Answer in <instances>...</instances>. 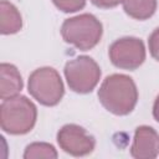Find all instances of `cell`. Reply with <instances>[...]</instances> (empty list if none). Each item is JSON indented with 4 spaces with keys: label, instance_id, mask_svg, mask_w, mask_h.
Returning a JSON list of instances; mask_svg holds the SVG:
<instances>
[{
    "label": "cell",
    "instance_id": "cell-7",
    "mask_svg": "<svg viewBox=\"0 0 159 159\" xmlns=\"http://www.w3.org/2000/svg\"><path fill=\"white\" fill-rule=\"evenodd\" d=\"M57 142L66 153L75 157L87 155L94 149L93 137L76 124L63 125L57 133Z\"/></svg>",
    "mask_w": 159,
    "mask_h": 159
},
{
    "label": "cell",
    "instance_id": "cell-10",
    "mask_svg": "<svg viewBox=\"0 0 159 159\" xmlns=\"http://www.w3.org/2000/svg\"><path fill=\"white\" fill-rule=\"evenodd\" d=\"M22 26L21 15L17 9L9 1L1 0L0 2V31L2 35L17 32Z\"/></svg>",
    "mask_w": 159,
    "mask_h": 159
},
{
    "label": "cell",
    "instance_id": "cell-14",
    "mask_svg": "<svg viewBox=\"0 0 159 159\" xmlns=\"http://www.w3.org/2000/svg\"><path fill=\"white\" fill-rule=\"evenodd\" d=\"M148 45H149L150 55H152L157 61H159V27L155 29V30L152 32V35L149 36Z\"/></svg>",
    "mask_w": 159,
    "mask_h": 159
},
{
    "label": "cell",
    "instance_id": "cell-1",
    "mask_svg": "<svg viewBox=\"0 0 159 159\" xmlns=\"http://www.w3.org/2000/svg\"><path fill=\"white\" fill-rule=\"evenodd\" d=\"M98 98L102 106L113 114L130 113L138 101V91L133 80L125 75H111L99 87Z\"/></svg>",
    "mask_w": 159,
    "mask_h": 159
},
{
    "label": "cell",
    "instance_id": "cell-2",
    "mask_svg": "<svg viewBox=\"0 0 159 159\" xmlns=\"http://www.w3.org/2000/svg\"><path fill=\"white\" fill-rule=\"evenodd\" d=\"M37 111L35 104L24 96H14L0 106L1 128L10 134L29 133L36 123Z\"/></svg>",
    "mask_w": 159,
    "mask_h": 159
},
{
    "label": "cell",
    "instance_id": "cell-12",
    "mask_svg": "<svg viewBox=\"0 0 159 159\" xmlns=\"http://www.w3.org/2000/svg\"><path fill=\"white\" fill-rule=\"evenodd\" d=\"M25 159H35V158H57V153L55 148L47 143H32L26 147L24 153Z\"/></svg>",
    "mask_w": 159,
    "mask_h": 159
},
{
    "label": "cell",
    "instance_id": "cell-13",
    "mask_svg": "<svg viewBox=\"0 0 159 159\" xmlns=\"http://www.w3.org/2000/svg\"><path fill=\"white\" fill-rule=\"evenodd\" d=\"M53 4L63 12H75L84 7L86 0H52Z\"/></svg>",
    "mask_w": 159,
    "mask_h": 159
},
{
    "label": "cell",
    "instance_id": "cell-6",
    "mask_svg": "<svg viewBox=\"0 0 159 159\" xmlns=\"http://www.w3.org/2000/svg\"><path fill=\"white\" fill-rule=\"evenodd\" d=\"M109 58L119 68L135 70L145 60V48L142 40L123 37L114 41L109 47Z\"/></svg>",
    "mask_w": 159,
    "mask_h": 159
},
{
    "label": "cell",
    "instance_id": "cell-8",
    "mask_svg": "<svg viewBox=\"0 0 159 159\" xmlns=\"http://www.w3.org/2000/svg\"><path fill=\"white\" fill-rule=\"evenodd\" d=\"M159 152V135L158 133L147 125L138 127L134 133V140L130 153L138 159L155 158Z\"/></svg>",
    "mask_w": 159,
    "mask_h": 159
},
{
    "label": "cell",
    "instance_id": "cell-11",
    "mask_svg": "<svg viewBox=\"0 0 159 159\" xmlns=\"http://www.w3.org/2000/svg\"><path fill=\"white\" fill-rule=\"evenodd\" d=\"M124 11L133 19L145 20L157 10V0H123Z\"/></svg>",
    "mask_w": 159,
    "mask_h": 159
},
{
    "label": "cell",
    "instance_id": "cell-3",
    "mask_svg": "<svg viewBox=\"0 0 159 159\" xmlns=\"http://www.w3.org/2000/svg\"><path fill=\"white\" fill-rule=\"evenodd\" d=\"M61 34L67 43L87 51L99 42L102 37V24L93 15L83 14L65 20Z\"/></svg>",
    "mask_w": 159,
    "mask_h": 159
},
{
    "label": "cell",
    "instance_id": "cell-15",
    "mask_svg": "<svg viewBox=\"0 0 159 159\" xmlns=\"http://www.w3.org/2000/svg\"><path fill=\"white\" fill-rule=\"evenodd\" d=\"M93 5L98 6V7H103V9H108V7H114L117 6L119 2H122L123 0H91Z\"/></svg>",
    "mask_w": 159,
    "mask_h": 159
},
{
    "label": "cell",
    "instance_id": "cell-9",
    "mask_svg": "<svg viewBox=\"0 0 159 159\" xmlns=\"http://www.w3.org/2000/svg\"><path fill=\"white\" fill-rule=\"evenodd\" d=\"M22 89V80L17 68L10 63L0 66V97L7 99L16 96Z\"/></svg>",
    "mask_w": 159,
    "mask_h": 159
},
{
    "label": "cell",
    "instance_id": "cell-5",
    "mask_svg": "<svg viewBox=\"0 0 159 159\" xmlns=\"http://www.w3.org/2000/svg\"><path fill=\"white\" fill-rule=\"evenodd\" d=\"M65 77L72 91L77 93H88L97 86L101 77V70L91 57L80 56L66 63Z\"/></svg>",
    "mask_w": 159,
    "mask_h": 159
},
{
    "label": "cell",
    "instance_id": "cell-16",
    "mask_svg": "<svg viewBox=\"0 0 159 159\" xmlns=\"http://www.w3.org/2000/svg\"><path fill=\"white\" fill-rule=\"evenodd\" d=\"M153 116L159 122V96L157 97V99L154 102V106H153Z\"/></svg>",
    "mask_w": 159,
    "mask_h": 159
},
{
    "label": "cell",
    "instance_id": "cell-4",
    "mask_svg": "<svg viewBox=\"0 0 159 159\" xmlns=\"http://www.w3.org/2000/svg\"><path fill=\"white\" fill-rule=\"evenodd\" d=\"M29 92L41 104L56 106L63 96V83L56 70L42 67L30 75Z\"/></svg>",
    "mask_w": 159,
    "mask_h": 159
}]
</instances>
